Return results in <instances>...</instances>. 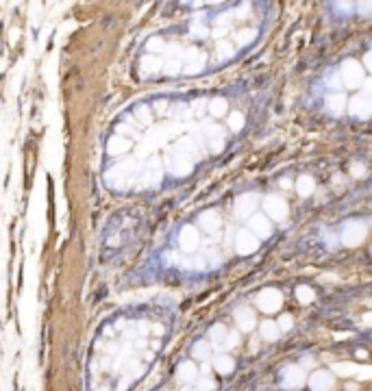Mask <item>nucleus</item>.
Segmentation results:
<instances>
[{
  "label": "nucleus",
  "instance_id": "nucleus-31",
  "mask_svg": "<svg viewBox=\"0 0 372 391\" xmlns=\"http://www.w3.org/2000/svg\"><path fill=\"white\" fill-rule=\"evenodd\" d=\"M244 124H246V120H244V113L242 111L229 113V128L233 130V133H240V130L244 128Z\"/></svg>",
  "mask_w": 372,
  "mask_h": 391
},
{
  "label": "nucleus",
  "instance_id": "nucleus-28",
  "mask_svg": "<svg viewBox=\"0 0 372 391\" xmlns=\"http://www.w3.org/2000/svg\"><path fill=\"white\" fill-rule=\"evenodd\" d=\"M216 54H218V61H226L235 54V46L222 39V42H218V46H216Z\"/></svg>",
  "mask_w": 372,
  "mask_h": 391
},
{
  "label": "nucleus",
  "instance_id": "nucleus-47",
  "mask_svg": "<svg viewBox=\"0 0 372 391\" xmlns=\"http://www.w3.org/2000/svg\"><path fill=\"white\" fill-rule=\"evenodd\" d=\"M166 263L168 265H172V263L176 265V263H181V261H179V257H176L174 252H168V255H166Z\"/></svg>",
  "mask_w": 372,
  "mask_h": 391
},
{
  "label": "nucleus",
  "instance_id": "nucleus-43",
  "mask_svg": "<svg viewBox=\"0 0 372 391\" xmlns=\"http://www.w3.org/2000/svg\"><path fill=\"white\" fill-rule=\"evenodd\" d=\"M329 87H333V89H339V87H342V78H339V72H335V74H331V76H329Z\"/></svg>",
  "mask_w": 372,
  "mask_h": 391
},
{
  "label": "nucleus",
  "instance_id": "nucleus-25",
  "mask_svg": "<svg viewBox=\"0 0 372 391\" xmlns=\"http://www.w3.org/2000/svg\"><path fill=\"white\" fill-rule=\"evenodd\" d=\"M128 148H131V142L124 139V137H111L107 144L109 154H124Z\"/></svg>",
  "mask_w": 372,
  "mask_h": 391
},
{
  "label": "nucleus",
  "instance_id": "nucleus-2",
  "mask_svg": "<svg viewBox=\"0 0 372 391\" xmlns=\"http://www.w3.org/2000/svg\"><path fill=\"white\" fill-rule=\"evenodd\" d=\"M366 235H368V226L361 219H349V222H344L342 231H339V239H342L344 246L355 248L359 243H363Z\"/></svg>",
  "mask_w": 372,
  "mask_h": 391
},
{
  "label": "nucleus",
  "instance_id": "nucleus-37",
  "mask_svg": "<svg viewBox=\"0 0 372 391\" xmlns=\"http://www.w3.org/2000/svg\"><path fill=\"white\" fill-rule=\"evenodd\" d=\"M237 346H240V335H237V332H229V335H226V339H224V346H222V348L233 350V348H237Z\"/></svg>",
  "mask_w": 372,
  "mask_h": 391
},
{
  "label": "nucleus",
  "instance_id": "nucleus-16",
  "mask_svg": "<svg viewBox=\"0 0 372 391\" xmlns=\"http://www.w3.org/2000/svg\"><path fill=\"white\" fill-rule=\"evenodd\" d=\"M235 324L242 332H250L257 326V317H255V311L248 306H240L235 311Z\"/></svg>",
  "mask_w": 372,
  "mask_h": 391
},
{
  "label": "nucleus",
  "instance_id": "nucleus-15",
  "mask_svg": "<svg viewBox=\"0 0 372 391\" xmlns=\"http://www.w3.org/2000/svg\"><path fill=\"white\" fill-rule=\"evenodd\" d=\"M179 241H181L183 252L192 255V252H196L198 246H200V235H198V231L194 226H183V231L179 235Z\"/></svg>",
  "mask_w": 372,
  "mask_h": 391
},
{
  "label": "nucleus",
  "instance_id": "nucleus-40",
  "mask_svg": "<svg viewBox=\"0 0 372 391\" xmlns=\"http://www.w3.org/2000/svg\"><path fill=\"white\" fill-rule=\"evenodd\" d=\"M135 113H137V118H140L142 124H150V122H152V120H150V113H148V109H146V107H140Z\"/></svg>",
  "mask_w": 372,
  "mask_h": 391
},
{
  "label": "nucleus",
  "instance_id": "nucleus-19",
  "mask_svg": "<svg viewBox=\"0 0 372 391\" xmlns=\"http://www.w3.org/2000/svg\"><path fill=\"white\" fill-rule=\"evenodd\" d=\"M198 224H200V228H203V231H207V233L214 235V233L220 231L222 219H220V215H218V211H205V213H200Z\"/></svg>",
  "mask_w": 372,
  "mask_h": 391
},
{
  "label": "nucleus",
  "instance_id": "nucleus-4",
  "mask_svg": "<svg viewBox=\"0 0 372 391\" xmlns=\"http://www.w3.org/2000/svg\"><path fill=\"white\" fill-rule=\"evenodd\" d=\"M257 309H259L261 313H277L281 311V306H283V293L279 289H274V287H268V289H261L259 293H257Z\"/></svg>",
  "mask_w": 372,
  "mask_h": 391
},
{
  "label": "nucleus",
  "instance_id": "nucleus-3",
  "mask_svg": "<svg viewBox=\"0 0 372 391\" xmlns=\"http://www.w3.org/2000/svg\"><path fill=\"white\" fill-rule=\"evenodd\" d=\"M339 78H342V85L349 89L361 87V83L366 80V76H363V65L357 59H346L339 65Z\"/></svg>",
  "mask_w": 372,
  "mask_h": 391
},
{
  "label": "nucleus",
  "instance_id": "nucleus-11",
  "mask_svg": "<svg viewBox=\"0 0 372 391\" xmlns=\"http://www.w3.org/2000/svg\"><path fill=\"white\" fill-rule=\"evenodd\" d=\"M305 370L301 365H287L283 370V387L285 389H301L305 385Z\"/></svg>",
  "mask_w": 372,
  "mask_h": 391
},
{
  "label": "nucleus",
  "instance_id": "nucleus-17",
  "mask_svg": "<svg viewBox=\"0 0 372 391\" xmlns=\"http://www.w3.org/2000/svg\"><path fill=\"white\" fill-rule=\"evenodd\" d=\"M205 137H207V144H209V150L211 152H220L224 148V130L218 124L205 126Z\"/></svg>",
  "mask_w": 372,
  "mask_h": 391
},
{
  "label": "nucleus",
  "instance_id": "nucleus-38",
  "mask_svg": "<svg viewBox=\"0 0 372 391\" xmlns=\"http://www.w3.org/2000/svg\"><path fill=\"white\" fill-rule=\"evenodd\" d=\"M351 174L355 178H363V176H366V165H363V163H353V165H351Z\"/></svg>",
  "mask_w": 372,
  "mask_h": 391
},
{
  "label": "nucleus",
  "instance_id": "nucleus-33",
  "mask_svg": "<svg viewBox=\"0 0 372 391\" xmlns=\"http://www.w3.org/2000/svg\"><path fill=\"white\" fill-rule=\"evenodd\" d=\"M181 68H183V61H181V59H172V57H170L168 61H164V70H166V74H170V76L179 74Z\"/></svg>",
  "mask_w": 372,
  "mask_h": 391
},
{
  "label": "nucleus",
  "instance_id": "nucleus-51",
  "mask_svg": "<svg viewBox=\"0 0 372 391\" xmlns=\"http://www.w3.org/2000/svg\"><path fill=\"white\" fill-rule=\"evenodd\" d=\"M303 365H301V368H309V365H313V358L311 356H303V361H301Z\"/></svg>",
  "mask_w": 372,
  "mask_h": 391
},
{
  "label": "nucleus",
  "instance_id": "nucleus-14",
  "mask_svg": "<svg viewBox=\"0 0 372 391\" xmlns=\"http://www.w3.org/2000/svg\"><path fill=\"white\" fill-rule=\"evenodd\" d=\"M259 248V239L255 237L250 231H240L235 235V250L240 255H253Z\"/></svg>",
  "mask_w": 372,
  "mask_h": 391
},
{
  "label": "nucleus",
  "instance_id": "nucleus-39",
  "mask_svg": "<svg viewBox=\"0 0 372 391\" xmlns=\"http://www.w3.org/2000/svg\"><path fill=\"white\" fill-rule=\"evenodd\" d=\"M207 33L209 31H207V26H203V24H198V22L192 24V35L194 37H207Z\"/></svg>",
  "mask_w": 372,
  "mask_h": 391
},
{
  "label": "nucleus",
  "instance_id": "nucleus-5",
  "mask_svg": "<svg viewBox=\"0 0 372 391\" xmlns=\"http://www.w3.org/2000/svg\"><path fill=\"white\" fill-rule=\"evenodd\" d=\"M263 211L265 217L272 219V222H283L287 217V202L281 198V196H265L263 198Z\"/></svg>",
  "mask_w": 372,
  "mask_h": 391
},
{
  "label": "nucleus",
  "instance_id": "nucleus-30",
  "mask_svg": "<svg viewBox=\"0 0 372 391\" xmlns=\"http://www.w3.org/2000/svg\"><path fill=\"white\" fill-rule=\"evenodd\" d=\"M255 37H257V31L255 29H242L235 33V42L237 46H248V44H253L255 42Z\"/></svg>",
  "mask_w": 372,
  "mask_h": 391
},
{
  "label": "nucleus",
  "instance_id": "nucleus-49",
  "mask_svg": "<svg viewBox=\"0 0 372 391\" xmlns=\"http://www.w3.org/2000/svg\"><path fill=\"white\" fill-rule=\"evenodd\" d=\"M335 9H342V11H349V9H353V5H351V3H337V5H335Z\"/></svg>",
  "mask_w": 372,
  "mask_h": 391
},
{
  "label": "nucleus",
  "instance_id": "nucleus-8",
  "mask_svg": "<svg viewBox=\"0 0 372 391\" xmlns=\"http://www.w3.org/2000/svg\"><path fill=\"white\" fill-rule=\"evenodd\" d=\"M349 113L353 118H359V120H368L372 116V98L366 94H357L349 100Z\"/></svg>",
  "mask_w": 372,
  "mask_h": 391
},
{
  "label": "nucleus",
  "instance_id": "nucleus-23",
  "mask_svg": "<svg viewBox=\"0 0 372 391\" xmlns=\"http://www.w3.org/2000/svg\"><path fill=\"white\" fill-rule=\"evenodd\" d=\"M296 191H298V196H303V198L311 196L313 191H316V181H313V176L305 174V176L298 178L296 181Z\"/></svg>",
  "mask_w": 372,
  "mask_h": 391
},
{
  "label": "nucleus",
  "instance_id": "nucleus-53",
  "mask_svg": "<svg viewBox=\"0 0 372 391\" xmlns=\"http://www.w3.org/2000/svg\"><path fill=\"white\" fill-rule=\"evenodd\" d=\"M183 391H192V389H183Z\"/></svg>",
  "mask_w": 372,
  "mask_h": 391
},
{
  "label": "nucleus",
  "instance_id": "nucleus-29",
  "mask_svg": "<svg viewBox=\"0 0 372 391\" xmlns=\"http://www.w3.org/2000/svg\"><path fill=\"white\" fill-rule=\"evenodd\" d=\"M296 298L301 304H311L313 300H316V291H313L309 285H301V287H296Z\"/></svg>",
  "mask_w": 372,
  "mask_h": 391
},
{
  "label": "nucleus",
  "instance_id": "nucleus-41",
  "mask_svg": "<svg viewBox=\"0 0 372 391\" xmlns=\"http://www.w3.org/2000/svg\"><path fill=\"white\" fill-rule=\"evenodd\" d=\"M357 11L363 15V18H368V15L372 13V3H359V5H357Z\"/></svg>",
  "mask_w": 372,
  "mask_h": 391
},
{
  "label": "nucleus",
  "instance_id": "nucleus-32",
  "mask_svg": "<svg viewBox=\"0 0 372 391\" xmlns=\"http://www.w3.org/2000/svg\"><path fill=\"white\" fill-rule=\"evenodd\" d=\"M209 352H211V346H209L207 341H198V344H194V348H192L194 358H200V361H207Z\"/></svg>",
  "mask_w": 372,
  "mask_h": 391
},
{
  "label": "nucleus",
  "instance_id": "nucleus-26",
  "mask_svg": "<svg viewBox=\"0 0 372 391\" xmlns=\"http://www.w3.org/2000/svg\"><path fill=\"white\" fill-rule=\"evenodd\" d=\"M209 113H211L214 118H224L226 111H229V102L224 100V98H214L211 102H209Z\"/></svg>",
  "mask_w": 372,
  "mask_h": 391
},
{
  "label": "nucleus",
  "instance_id": "nucleus-46",
  "mask_svg": "<svg viewBox=\"0 0 372 391\" xmlns=\"http://www.w3.org/2000/svg\"><path fill=\"white\" fill-rule=\"evenodd\" d=\"M363 70H368L372 74V52H368L366 57H363Z\"/></svg>",
  "mask_w": 372,
  "mask_h": 391
},
{
  "label": "nucleus",
  "instance_id": "nucleus-50",
  "mask_svg": "<svg viewBox=\"0 0 372 391\" xmlns=\"http://www.w3.org/2000/svg\"><path fill=\"white\" fill-rule=\"evenodd\" d=\"M246 13H248V5H242L237 9V18H246Z\"/></svg>",
  "mask_w": 372,
  "mask_h": 391
},
{
  "label": "nucleus",
  "instance_id": "nucleus-10",
  "mask_svg": "<svg viewBox=\"0 0 372 391\" xmlns=\"http://www.w3.org/2000/svg\"><path fill=\"white\" fill-rule=\"evenodd\" d=\"M194 167V159H190L185 152H181L179 148L174 150V154L170 157V172L174 176H188Z\"/></svg>",
  "mask_w": 372,
  "mask_h": 391
},
{
  "label": "nucleus",
  "instance_id": "nucleus-9",
  "mask_svg": "<svg viewBox=\"0 0 372 391\" xmlns=\"http://www.w3.org/2000/svg\"><path fill=\"white\" fill-rule=\"evenodd\" d=\"M185 57V65H183V72L185 74H200L205 68V61H207V57L205 52H200L198 48H188V50L183 52Z\"/></svg>",
  "mask_w": 372,
  "mask_h": 391
},
{
  "label": "nucleus",
  "instance_id": "nucleus-1",
  "mask_svg": "<svg viewBox=\"0 0 372 391\" xmlns=\"http://www.w3.org/2000/svg\"><path fill=\"white\" fill-rule=\"evenodd\" d=\"M135 174H137V165L133 159H126L124 163H120V165L111 167L109 174H107V181L113 185V187H128L131 183H135Z\"/></svg>",
  "mask_w": 372,
  "mask_h": 391
},
{
  "label": "nucleus",
  "instance_id": "nucleus-20",
  "mask_svg": "<svg viewBox=\"0 0 372 391\" xmlns=\"http://www.w3.org/2000/svg\"><path fill=\"white\" fill-rule=\"evenodd\" d=\"M176 378L181 382H185V385H188V382H194L198 378V368L192 361H185L179 365V370H176Z\"/></svg>",
  "mask_w": 372,
  "mask_h": 391
},
{
  "label": "nucleus",
  "instance_id": "nucleus-6",
  "mask_svg": "<svg viewBox=\"0 0 372 391\" xmlns=\"http://www.w3.org/2000/svg\"><path fill=\"white\" fill-rule=\"evenodd\" d=\"M161 183V167L157 159H150L144 167V172L140 174V178L135 181L137 189H150V187H157Z\"/></svg>",
  "mask_w": 372,
  "mask_h": 391
},
{
  "label": "nucleus",
  "instance_id": "nucleus-42",
  "mask_svg": "<svg viewBox=\"0 0 372 391\" xmlns=\"http://www.w3.org/2000/svg\"><path fill=\"white\" fill-rule=\"evenodd\" d=\"M190 113V109L188 107H183V104H179V107H174V111H172V116H174V120H181V118H185Z\"/></svg>",
  "mask_w": 372,
  "mask_h": 391
},
{
  "label": "nucleus",
  "instance_id": "nucleus-7",
  "mask_svg": "<svg viewBox=\"0 0 372 391\" xmlns=\"http://www.w3.org/2000/svg\"><path fill=\"white\" fill-rule=\"evenodd\" d=\"M257 207H259V198L255 193H242L235 198V207H233V213L240 219H250L255 215Z\"/></svg>",
  "mask_w": 372,
  "mask_h": 391
},
{
  "label": "nucleus",
  "instance_id": "nucleus-27",
  "mask_svg": "<svg viewBox=\"0 0 372 391\" xmlns=\"http://www.w3.org/2000/svg\"><path fill=\"white\" fill-rule=\"evenodd\" d=\"M226 335H229V330H226L222 324H216L214 328L209 330V341H211L214 346L222 348V346H224V339H226Z\"/></svg>",
  "mask_w": 372,
  "mask_h": 391
},
{
  "label": "nucleus",
  "instance_id": "nucleus-35",
  "mask_svg": "<svg viewBox=\"0 0 372 391\" xmlns=\"http://www.w3.org/2000/svg\"><path fill=\"white\" fill-rule=\"evenodd\" d=\"M277 324H279V330H281V332H287V330H292V328H294V317L285 313V315H281V317H279V322H277Z\"/></svg>",
  "mask_w": 372,
  "mask_h": 391
},
{
  "label": "nucleus",
  "instance_id": "nucleus-44",
  "mask_svg": "<svg viewBox=\"0 0 372 391\" xmlns=\"http://www.w3.org/2000/svg\"><path fill=\"white\" fill-rule=\"evenodd\" d=\"M207 107H209L207 100H196V102H194V113H196V116H203V111Z\"/></svg>",
  "mask_w": 372,
  "mask_h": 391
},
{
  "label": "nucleus",
  "instance_id": "nucleus-52",
  "mask_svg": "<svg viewBox=\"0 0 372 391\" xmlns=\"http://www.w3.org/2000/svg\"><path fill=\"white\" fill-rule=\"evenodd\" d=\"M281 187H285V189H289V187H292V181H289V178H281Z\"/></svg>",
  "mask_w": 372,
  "mask_h": 391
},
{
  "label": "nucleus",
  "instance_id": "nucleus-21",
  "mask_svg": "<svg viewBox=\"0 0 372 391\" xmlns=\"http://www.w3.org/2000/svg\"><path fill=\"white\" fill-rule=\"evenodd\" d=\"M140 68H142L144 74H155V72H159L164 68V61H161L157 54H146V57H142Z\"/></svg>",
  "mask_w": 372,
  "mask_h": 391
},
{
  "label": "nucleus",
  "instance_id": "nucleus-36",
  "mask_svg": "<svg viewBox=\"0 0 372 391\" xmlns=\"http://www.w3.org/2000/svg\"><path fill=\"white\" fill-rule=\"evenodd\" d=\"M196 387H198V391H214L216 382L211 380V376H203L200 380H196Z\"/></svg>",
  "mask_w": 372,
  "mask_h": 391
},
{
  "label": "nucleus",
  "instance_id": "nucleus-22",
  "mask_svg": "<svg viewBox=\"0 0 372 391\" xmlns=\"http://www.w3.org/2000/svg\"><path fill=\"white\" fill-rule=\"evenodd\" d=\"M259 335H261V339H265V341H277V339L281 337L279 324H277V322H272V320L261 322V326H259Z\"/></svg>",
  "mask_w": 372,
  "mask_h": 391
},
{
  "label": "nucleus",
  "instance_id": "nucleus-12",
  "mask_svg": "<svg viewBox=\"0 0 372 391\" xmlns=\"http://www.w3.org/2000/svg\"><path fill=\"white\" fill-rule=\"evenodd\" d=\"M307 382H309L311 391H331L335 385V378H333V374L327 372V370H316Z\"/></svg>",
  "mask_w": 372,
  "mask_h": 391
},
{
  "label": "nucleus",
  "instance_id": "nucleus-13",
  "mask_svg": "<svg viewBox=\"0 0 372 391\" xmlns=\"http://www.w3.org/2000/svg\"><path fill=\"white\" fill-rule=\"evenodd\" d=\"M248 231L253 233L257 239H263V237H270V235H272V224H270V219L265 215L255 213L253 217L248 219Z\"/></svg>",
  "mask_w": 372,
  "mask_h": 391
},
{
  "label": "nucleus",
  "instance_id": "nucleus-48",
  "mask_svg": "<svg viewBox=\"0 0 372 391\" xmlns=\"http://www.w3.org/2000/svg\"><path fill=\"white\" fill-rule=\"evenodd\" d=\"M166 109H168V102H166V100H157V102H155V111H157V113H166Z\"/></svg>",
  "mask_w": 372,
  "mask_h": 391
},
{
  "label": "nucleus",
  "instance_id": "nucleus-24",
  "mask_svg": "<svg viewBox=\"0 0 372 391\" xmlns=\"http://www.w3.org/2000/svg\"><path fill=\"white\" fill-rule=\"evenodd\" d=\"M233 368H235V361L229 356V354H218L214 358V370L218 374H231Z\"/></svg>",
  "mask_w": 372,
  "mask_h": 391
},
{
  "label": "nucleus",
  "instance_id": "nucleus-45",
  "mask_svg": "<svg viewBox=\"0 0 372 391\" xmlns=\"http://www.w3.org/2000/svg\"><path fill=\"white\" fill-rule=\"evenodd\" d=\"M361 94H366V96L372 98V78H366V80L361 83Z\"/></svg>",
  "mask_w": 372,
  "mask_h": 391
},
{
  "label": "nucleus",
  "instance_id": "nucleus-18",
  "mask_svg": "<svg viewBox=\"0 0 372 391\" xmlns=\"http://www.w3.org/2000/svg\"><path fill=\"white\" fill-rule=\"evenodd\" d=\"M346 107H349V98H346L342 92L331 94L325 100V109L331 113V116H342V113L346 111Z\"/></svg>",
  "mask_w": 372,
  "mask_h": 391
},
{
  "label": "nucleus",
  "instance_id": "nucleus-34",
  "mask_svg": "<svg viewBox=\"0 0 372 391\" xmlns=\"http://www.w3.org/2000/svg\"><path fill=\"white\" fill-rule=\"evenodd\" d=\"M166 42L164 39H159V37H152V39H148V50H150V54H157V52H166Z\"/></svg>",
  "mask_w": 372,
  "mask_h": 391
},
{
  "label": "nucleus",
  "instance_id": "nucleus-54",
  "mask_svg": "<svg viewBox=\"0 0 372 391\" xmlns=\"http://www.w3.org/2000/svg\"><path fill=\"white\" fill-rule=\"evenodd\" d=\"M370 252H372V250H370Z\"/></svg>",
  "mask_w": 372,
  "mask_h": 391
}]
</instances>
